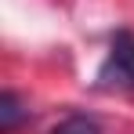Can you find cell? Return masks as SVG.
<instances>
[{
	"instance_id": "obj_1",
	"label": "cell",
	"mask_w": 134,
	"mask_h": 134,
	"mask_svg": "<svg viewBox=\"0 0 134 134\" xmlns=\"http://www.w3.org/2000/svg\"><path fill=\"white\" fill-rule=\"evenodd\" d=\"M98 87H134V33L120 29L98 69Z\"/></svg>"
},
{
	"instance_id": "obj_2",
	"label": "cell",
	"mask_w": 134,
	"mask_h": 134,
	"mask_svg": "<svg viewBox=\"0 0 134 134\" xmlns=\"http://www.w3.org/2000/svg\"><path fill=\"white\" fill-rule=\"evenodd\" d=\"M25 116H29V112L22 109L18 94H15V91H4V94H0V131L11 134V131H15V127L25 120Z\"/></svg>"
},
{
	"instance_id": "obj_3",
	"label": "cell",
	"mask_w": 134,
	"mask_h": 134,
	"mask_svg": "<svg viewBox=\"0 0 134 134\" xmlns=\"http://www.w3.org/2000/svg\"><path fill=\"white\" fill-rule=\"evenodd\" d=\"M51 134H102V127H98V120H91V116H69V120H62Z\"/></svg>"
}]
</instances>
